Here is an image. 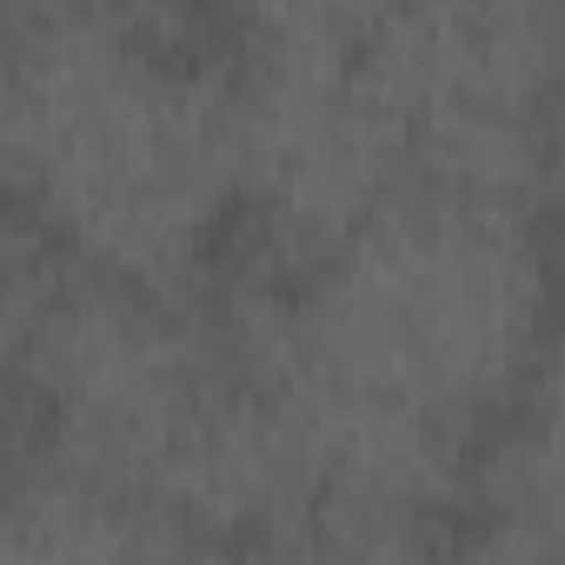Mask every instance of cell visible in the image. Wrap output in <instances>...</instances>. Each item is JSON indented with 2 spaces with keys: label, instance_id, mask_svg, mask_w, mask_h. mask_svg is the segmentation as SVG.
I'll use <instances>...</instances> for the list:
<instances>
[{
  "label": "cell",
  "instance_id": "1",
  "mask_svg": "<svg viewBox=\"0 0 565 565\" xmlns=\"http://www.w3.org/2000/svg\"><path fill=\"white\" fill-rule=\"evenodd\" d=\"M14 213L74 266L200 294L239 233V47L200 0L21 21L0 114Z\"/></svg>",
  "mask_w": 565,
  "mask_h": 565
},
{
  "label": "cell",
  "instance_id": "2",
  "mask_svg": "<svg viewBox=\"0 0 565 565\" xmlns=\"http://www.w3.org/2000/svg\"><path fill=\"white\" fill-rule=\"evenodd\" d=\"M565 313L545 206L406 186L307 273L239 266L213 320L246 380H320L486 452Z\"/></svg>",
  "mask_w": 565,
  "mask_h": 565
},
{
  "label": "cell",
  "instance_id": "3",
  "mask_svg": "<svg viewBox=\"0 0 565 565\" xmlns=\"http://www.w3.org/2000/svg\"><path fill=\"white\" fill-rule=\"evenodd\" d=\"M360 74L399 120L419 186L545 206L565 0H406Z\"/></svg>",
  "mask_w": 565,
  "mask_h": 565
},
{
  "label": "cell",
  "instance_id": "4",
  "mask_svg": "<svg viewBox=\"0 0 565 565\" xmlns=\"http://www.w3.org/2000/svg\"><path fill=\"white\" fill-rule=\"evenodd\" d=\"M239 186L246 259L307 273L419 186V167L360 67L239 61Z\"/></svg>",
  "mask_w": 565,
  "mask_h": 565
},
{
  "label": "cell",
  "instance_id": "5",
  "mask_svg": "<svg viewBox=\"0 0 565 565\" xmlns=\"http://www.w3.org/2000/svg\"><path fill=\"white\" fill-rule=\"evenodd\" d=\"M459 539L505 558H565V333L486 439Z\"/></svg>",
  "mask_w": 565,
  "mask_h": 565
},
{
  "label": "cell",
  "instance_id": "6",
  "mask_svg": "<svg viewBox=\"0 0 565 565\" xmlns=\"http://www.w3.org/2000/svg\"><path fill=\"white\" fill-rule=\"evenodd\" d=\"M200 552L167 512L47 459L14 452L8 505H0V558L8 565H114V558H180Z\"/></svg>",
  "mask_w": 565,
  "mask_h": 565
},
{
  "label": "cell",
  "instance_id": "7",
  "mask_svg": "<svg viewBox=\"0 0 565 565\" xmlns=\"http://www.w3.org/2000/svg\"><path fill=\"white\" fill-rule=\"evenodd\" d=\"M399 8L406 0H226V34L239 61L360 67Z\"/></svg>",
  "mask_w": 565,
  "mask_h": 565
},
{
  "label": "cell",
  "instance_id": "8",
  "mask_svg": "<svg viewBox=\"0 0 565 565\" xmlns=\"http://www.w3.org/2000/svg\"><path fill=\"white\" fill-rule=\"evenodd\" d=\"M545 220L565 259V87H558V127H552V167H545Z\"/></svg>",
  "mask_w": 565,
  "mask_h": 565
},
{
  "label": "cell",
  "instance_id": "9",
  "mask_svg": "<svg viewBox=\"0 0 565 565\" xmlns=\"http://www.w3.org/2000/svg\"><path fill=\"white\" fill-rule=\"evenodd\" d=\"M120 8H134V0H8L14 28L21 21H67V14H120Z\"/></svg>",
  "mask_w": 565,
  "mask_h": 565
},
{
  "label": "cell",
  "instance_id": "10",
  "mask_svg": "<svg viewBox=\"0 0 565 565\" xmlns=\"http://www.w3.org/2000/svg\"><path fill=\"white\" fill-rule=\"evenodd\" d=\"M558 273H565V259H558Z\"/></svg>",
  "mask_w": 565,
  "mask_h": 565
}]
</instances>
